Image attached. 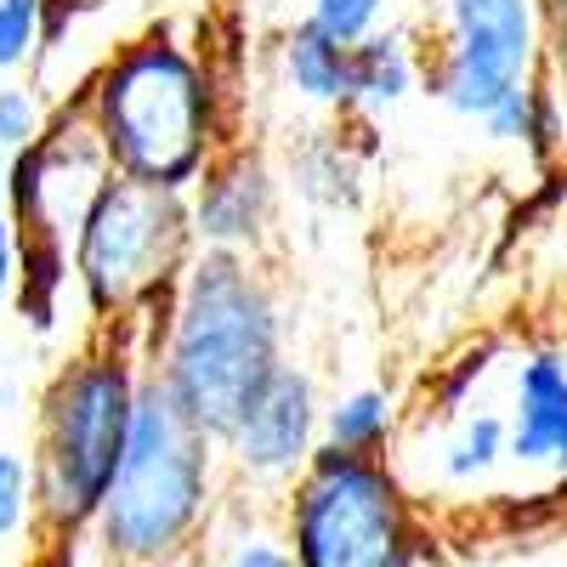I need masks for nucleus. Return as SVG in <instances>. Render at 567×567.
Returning a JSON list of instances; mask_svg holds the SVG:
<instances>
[{"label": "nucleus", "instance_id": "1", "mask_svg": "<svg viewBox=\"0 0 567 567\" xmlns=\"http://www.w3.org/2000/svg\"><path fill=\"white\" fill-rule=\"evenodd\" d=\"M284 358H290V307L272 256L199 250L159 312L148 369L210 437H221L284 369Z\"/></svg>", "mask_w": 567, "mask_h": 567}, {"label": "nucleus", "instance_id": "2", "mask_svg": "<svg viewBox=\"0 0 567 567\" xmlns=\"http://www.w3.org/2000/svg\"><path fill=\"white\" fill-rule=\"evenodd\" d=\"M85 114L114 176L187 194L233 131L227 85L176 23H148L114 40L97 58L91 80H80Z\"/></svg>", "mask_w": 567, "mask_h": 567}, {"label": "nucleus", "instance_id": "3", "mask_svg": "<svg viewBox=\"0 0 567 567\" xmlns=\"http://www.w3.org/2000/svg\"><path fill=\"white\" fill-rule=\"evenodd\" d=\"M227 494L221 443L176 403L154 369H142L131 432L114 483L91 516L85 539L103 561H171L194 556Z\"/></svg>", "mask_w": 567, "mask_h": 567}, {"label": "nucleus", "instance_id": "4", "mask_svg": "<svg viewBox=\"0 0 567 567\" xmlns=\"http://www.w3.org/2000/svg\"><path fill=\"white\" fill-rule=\"evenodd\" d=\"M142 347L131 329H91L34 403V534L40 539H85L97 516L131 432V409L142 386Z\"/></svg>", "mask_w": 567, "mask_h": 567}, {"label": "nucleus", "instance_id": "5", "mask_svg": "<svg viewBox=\"0 0 567 567\" xmlns=\"http://www.w3.org/2000/svg\"><path fill=\"white\" fill-rule=\"evenodd\" d=\"M296 567H420L425 516L398 460L318 443L301 477L272 505Z\"/></svg>", "mask_w": 567, "mask_h": 567}, {"label": "nucleus", "instance_id": "6", "mask_svg": "<svg viewBox=\"0 0 567 567\" xmlns=\"http://www.w3.org/2000/svg\"><path fill=\"white\" fill-rule=\"evenodd\" d=\"M194 256L199 239H194V216H187V194L109 176L69 245L74 301L91 329L136 323L171 301L176 278Z\"/></svg>", "mask_w": 567, "mask_h": 567}, {"label": "nucleus", "instance_id": "7", "mask_svg": "<svg viewBox=\"0 0 567 567\" xmlns=\"http://www.w3.org/2000/svg\"><path fill=\"white\" fill-rule=\"evenodd\" d=\"M425 23L432 34L420 40V91L454 120L477 125L545 69L534 0H425Z\"/></svg>", "mask_w": 567, "mask_h": 567}, {"label": "nucleus", "instance_id": "8", "mask_svg": "<svg viewBox=\"0 0 567 567\" xmlns=\"http://www.w3.org/2000/svg\"><path fill=\"white\" fill-rule=\"evenodd\" d=\"M109 176H114L109 154H103L97 125H91L85 97L74 85L69 97L52 103L45 131L29 148H18L12 165H7V216L18 227V245L69 250L91 199L103 194Z\"/></svg>", "mask_w": 567, "mask_h": 567}, {"label": "nucleus", "instance_id": "9", "mask_svg": "<svg viewBox=\"0 0 567 567\" xmlns=\"http://www.w3.org/2000/svg\"><path fill=\"white\" fill-rule=\"evenodd\" d=\"M318 425H323V392L318 374L296 358H284V369L250 398V409L216 437L221 465H227V488L278 499L301 477V465L318 449Z\"/></svg>", "mask_w": 567, "mask_h": 567}, {"label": "nucleus", "instance_id": "10", "mask_svg": "<svg viewBox=\"0 0 567 567\" xmlns=\"http://www.w3.org/2000/svg\"><path fill=\"white\" fill-rule=\"evenodd\" d=\"M187 216H194L199 250H239L272 256L278 221H284V176L272 154L250 136H227L187 187Z\"/></svg>", "mask_w": 567, "mask_h": 567}, {"label": "nucleus", "instance_id": "11", "mask_svg": "<svg viewBox=\"0 0 567 567\" xmlns=\"http://www.w3.org/2000/svg\"><path fill=\"white\" fill-rule=\"evenodd\" d=\"M505 460L545 465L567 483V358L556 347L523 352V363H516V409L505 420Z\"/></svg>", "mask_w": 567, "mask_h": 567}, {"label": "nucleus", "instance_id": "12", "mask_svg": "<svg viewBox=\"0 0 567 567\" xmlns=\"http://www.w3.org/2000/svg\"><path fill=\"white\" fill-rule=\"evenodd\" d=\"M272 58H278V85L290 103H301L307 114H329V120L352 114V45L329 40L323 29L296 18L278 29Z\"/></svg>", "mask_w": 567, "mask_h": 567}, {"label": "nucleus", "instance_id": "13", "mask_svg": "<svg viewBox=\"0 0 567 567\" xmlns=\"http://www.w3.org/2000/svg\"><path fill=\"white\" fill-rule=\"evenodd\" d=\"M284 194L307 210H352L363 199V171L341 131H301L284 154Z\"/></svg>", "mask_w": 567, "mask_h": 567}, {"label": "nucleus", "instance_id": "14", "mask_svg": "<svg viewBox=\"0 0 567 567\" xmlns=\"http://www.w3.org/2000/svg\"><path fill=\"white\" fill-rule=\"evenodd\" d=\"M272 505L278 499H256V494L227 488L216 516H210V534L199 545V561L205 567H296L290 545L278 534Z\"/></svg>", "mask_w": 567, "mask_h": 567}, {"label": "nucleus", "instance_id": "15", "mask_svg": "<svg viewBox=\"0 0 567 567\" xmlns=\"http://www.w3.org/2000/svg\"><path fill=\"white\" fill-rule=\"evenodd\" d=\"M420 91V40L398 23H381L352 45V114L381 120Z\"/></svg>", "mask_w": 567, "mask_h": 567}, {"label": "nucleus", "instance_id": "16", "mask_svg": "<svg viewBox=\"0 0 567 567\" xmlns=\"http://www.w3.org/2000/svg\"><path fill=\"white\" fill-rule=\"evenodd\" d=\"M398 392L392 386H352L323 398V425H318V443L341 449V454H374L386 460L398 449Z\"/></svg>", "mask_w": 567, "mask_h": 567}, {"label": "nucleus", "instance_id": "17", "mask_svg": "<svg viewBox=\"0 0 567 567\" xmlns=\"http://www.w3.org/2000/svg\"><path fill=\"white\" fill-rule=\"evenodd\" d=\"M505 465V414L494 409H477V414H460L449 420V437L437 449V477L449 488H471L494 477V471Z\"/></svg>", "mask_w": 567, "mask_h": 567}, {"label": "nucleus", "instance_id": "18", "mask_svg": "<svg viewBox=\"0 0 567 567\" xmlns=\"http://www.w3.org/2000/svg\"><path fill=\"white\" fill-rule=\"evenodd\" d=\"M539 171H550L561 154H567V91L539 69L534 85H528V125H523V142H516Z\"/></svg>", "mask_w": 567, "mask_h": 567}, {"label": "nucleus", "instance_id": "19", "mask_svg": "<svg viewBox=\"0 0 567 567\" xmlns=\"http://www.w3.org/2000/svg\"><path fill=\"white\" fill-rule=\"evenodd\" d=\"M52 120V97H45V85L34 74H7L0 80V148L18 154L29 142L45 131Z\"/></svg>", "mask_w": 567, "mask_h": 567}, {"label": "nucleus", "instance_id": "20", "mask_svg": "<svg viewBox=\"0 0 567 567\" xmlns=\"http://www.w3.org/2000/svg\"><path fill=\"white\" fill-rule=\"evenodd\" d=\"M45 58V7L40 0H0V80L34 74Z\"/></svg>", "mask_w": 567, "mask_h": 567}, {"label": "nucleus", "instance_id": "21", "mask_svg": "<svg viewBox=\"0 0 567 567\" xmlns=\"http://www.w3.org/2000/svg\"><path fill=\"white\" fill-rule=\"evenodd\" d=\"M34 534V460L0 443V539Z\"/></svg>", "mask_w": 567, "mask_h": 567}, {"label": "nucleus", "instance_id": "22", "mask_svg": "<svg viewBox=\"0 0 567 567\" xmlns=\"http://www.w3.org/2000/svg\"><path fill=\"white\" fill-rule=\"evenodd\" d=\"M488 369H494V347H471V352H460L454 363H443V369H437V386H432V409H425V420H437V425L460 420L471 386H483V381H488Z\"/></svg>", "mask_w": 567, "mask_h": 567}, {"label": "nucleus", "instance_id": "23", "mask_svg": "<svg viewBox=\"0 0 567 567\" xmlns=\"http://www.w3.org/2000/svg\"><path fill=\"white\" fill-rule=\"evenodd\" d=\"M312 29H323L329 40L358 45L363 34H374L381 23H392V0H307L301 12Z\"/></svg>", "mask_w": 567, "mask_h": 567}, {"label": "nucleus", "instance_id": "24", "mask_svg": "<svg viewBox=\"0 0 567 567\" xmlns=\"http://www.w3.org/2000/svg\"><path fill=\"white\" fill-rule=\"evenodd\" d=\"M45 7V58L52 52H63V45L85 29V23H97V18H109L120 0H40ZM40 58V63H45Z\"/></svg>", "mask_w": 567, "mask_h": 567}, {"label": "nucleus", "instance_id": "25", "mask_svg": "<svg viewBox=\"0 0 567 567\" xmlns=\"http://www.w3.org/2000/svg\"><path fill=\"white\" fill-rule=\"evenodd\" d=\"M539 7V58L545 74L567 91V0H534Z\"/></svg>", "mask_w": 567, "mask_h": 567}, {"label": "nucleus", "instance_id": "26", "mask_svg": "<svg viewBox=\"0 0 567 567\" xmlns=\"http://www.w3.org/2000/svg\"><path fill=\"white\" fill-rule=\"evenodd\" d=\"M534 85V80H528ZM528 85L523 91H511V97H499L477 125H483V136L488 142H499V148H516V142H523V125H528Z\"/></svg>", "mask_w": 567, "mask_h": 567}, {"label": "nucleus", "instance_id": "27", "mask_svg": "<svg viewBox=\"0 0 567 567\" xmlns=\"http://www.w3.org/2000/svg\"><path fill=\"white\" fill-rule=\"evenodd\" d=\"M18 272H23V245H18L12 216L0 210V307L18 301Z\"/></svg>", "mask_w": 567, "mask_h": 567}, {"label": "nucleus", "instance_id": "28", "mask_svg": "<svg viewBox=\"0 0 567 567\" xmlns=\"http://www.w3.org/2000/svg\"><path fill=\"white\" fill-rule=\"evenodd\" d=\"M103 567H205V561L194 550V556H171V561H103Z\"/></svg>", "mask_w": 567, "mask_h": 567}, {"label": "nucleus", "instance_id": "29", "mask_svg": "<svg viewBox=\"0 0 567 567\" xmlns=\"http://www.w3.org/2000/svg\"><path fill=\"white\" fill-rule=\"evenodd\" d=\"M7 165H12V154L0 148V210H7Z\"/></svg>", "mask_w": 567, "mask_h": 567}, {"label": "nucleus", "instance_id": "30", "mask_svg": "<svg viewBox=\"0 0 567 567\" xmlns=\"http://www.w3.org/2000/svg\"><path fill=\"white\" fill-rule=\"evenodd\" d=\"M261 7H267V12H284V7H290V0H261Z\"/></svg>", "mask_w": 567, "mask_h": 567}]
</instances>
